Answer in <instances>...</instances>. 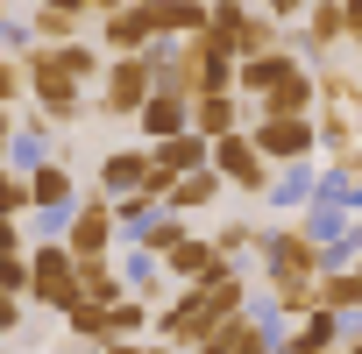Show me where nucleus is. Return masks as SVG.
Segmentation results:
<instances>
[{"mask_svg": "<svg viewBox=\"0 0 362 354\" xmlns=\"http://www.w3.org/2000/svg\"><path fill=\"white\" fill-rule=\"evenodd\" d=\"M149 92H156L149 50H142V57H107V71H100V114H107V121H135V114L149 106Z\"/></svg>", "mask_w": 362, "mask_h": 354, "instance_id": "1", "label": "nucleus"}, {"mask_svg": "<svg viewBox=\"0 0 362 354\" xmlns=\"http://www.w3.org/2000/svg\"><path fill=\"white\" fill-rule=\"evenodd\" d=\"M78 298H86V283H78V255H71L64 241H50V248H29V305L71 312Z\"/></svg>", "mask_w": 362, "mask_h": 354, "instance_id": "2", "label": "nucleus"}, {"mask_svg": "<svg viewBox=\"0 0 362 354\" xmlns=\"http://www.w3.org/2000/svg\"><path fill=\"white\" fill-rule=\"evenodd\" d=\"M29 92H36V114H43V121H57V128H64V121H78V106H86V85L64 71V57H57V50H36V57H29Z\"/></svg>", "mask_w": 362, "mask_h": 354, "instance_id": "3", "label": "nucleus"}, {"mask_svg": "<svg viewBox=\"0 0 362 354\" xmlns=\"http://www.w3.org/2000/svg\"><path fill=\"white\" fill-rule=\"evenodd\" d=\"M214 170H221V185H235V192H263V199H270V185H277V177H270L277 163L256 149V135H249V128L214 142Z\"/></svg>", "mask_w": 362, "mask_h": 354, "instance_id": "4", "label": "nucleus"}, {"mask_svg": "<svg viewBox=\"0 0 362 354\" xmlns=\"http://www.w3.org/2000/svg\"><path fill=\"white\" fill-rule=\"evenodd\" d=\"M249 135H256V149H263L270 163H305V156L320 149L313 114H256V121H249Z\"/></svg>", "mask_w": 362, "mask_h": 354, "instance_id": "5", "label": "nucleus"}, {"mask_svg": "<svg viewBox=\"0 0 362 354\" xmlns=\"http://www.w3.org/2000/svg\"><path fill=\"white\" fill-rule=\"evenodd\" d=\"M114 206L107 199H86V206H71V220H64V248L78 255V262H107V248H114Z\"/></svg>", "mask_w": 362, "mask_h": 354, "instance_id": "6", "label": "nucleus"}, {"mask_svg": "<svg viewBox=\"0 0 362 354\" xmlns=\"http://www.w3.org/2000/svg\"><path fill=\"white\" fill-rule=\"evenodd\" d=\"M256 248H263V269H270V276H327V255H320V241H313L305 227L263 234Z\"/></svg>", "mask_w": 362, "mask_h": 354, "instance_id": "7", "label": "nucleus"}, {"mask_svg": "<svg viewBox=\"0 0 362 354\" xmlns=\"http://www.w3.org/2000/svg\"><path fill=\"white\" fill-rule=\"evenodd\" d=\"M298 71H313V64H298V50H263V57H242L235 64V92L242 99H263V92H277Z\"/></svg>", "mask_w": 362, "mask_h": 354, "instance_id": "8", "label": "nucleus"}, {"mask_svg": "<svg viewBox=\"0 0 362 354\" xmlns=\"http://www.w3.org/2000/svg\"><path fill=\"white\" fill-rule=\"evenodd\" d=\"M100 43H107V57H142V50H156L149 8H114V15H100Z\"/></svg>", "mask_w": 362, "mask_h": 354, "instance_id": "9", "label": "nucleus"}, {"mask_svg": "<svg viewBox=\"0 0 362 354\" xmlns=\"http://www.w3.org/2000/svg\"><path fill=\"white\" fill-rule=\"evenodd\" d=\"M149 22H156V43H192L214 22V0H149Z\"/></svg>", "mask_w": 362, "mask_h": 354, "instance_id": "10", "label": "nucleus"}, {"mask_svg": "<svg viewBox=\"0 0 362 354\" xmlns=\"http://www.w3.org/2000/svg\"><path fill=\"white\" fill-rule=\"evenodd\" d=\"M135 121H142V135H149V149H156V142H170V135H192V99L170 92V85H156Z\"/></svg>", "mask_w": 362, "mask_h": 354, "instance_id": "11", "label": "nucleus"}, {"mask_svg": "<svg viewBox=\"0 0 362 354\" xmlns=\"http://www.w3.org/2000/svg\"><path fill=\"white\" fill-rule=\"evenodd\" d=\"M256 114L242 106V92H206V99H192V135H206V142H221V135H242Z\"/></svg>", "mask_w": 362, "mask_h": 354, "instance_id": "12", "label": "nucleus"}, {"mask_svg": "<svg viewBox=\"0 0 362 354\" xmlns=\"http://www.w3.org/2000/svg\"><path fill=\"white\" fill-rule=\"evenodd\" d=\"M228 269V255L214 248V241H199V234H185L170 255H163V276H177V283H206V276H221Z\"/></svg>", "mask_w": 362, "mask_h": 354, "instance_id": "13", "label": "nucleus"}, {"mask_svg": "<svg viewBox=\"0 0 362 354\" xmlns=\"http://www.w3.org/2000/svg\"><path fill=\"white\" fill-rule=\"evenodd\" d=\"M29 29H36V43H43V50H57V43H78V29H86V8H78V0H36Z\"/></svg>", "mask_w": 362, "mask_h": 354, "instance_id": "14", "label": "nucleus"}, {"mask_svg": "<svg viewBox=\"0 0 362 354\" xmlns=\"http://www.w3.org/2000/svg\"><path fill=\"white\" fill-rule=\"evenodd\" d=\"M192 354H270V326H263L256 312H242V319H228L214 340H199Z\"/></svg>", "mask_w": 362, "mask_h": 354, "instance_id": "15", "label": "nucleus"}, {"mask_svg": "<svg viewBox=\"0 0 362 354\" xmlns=\"http://www.w3.org/2000/svg\"><path fill=\"white\" fill-rule=\"evenodd\" d=\"M149 163L170 170V177H192V170H214V142L206 135H170V142L149 149Z\"/></svg>", "mask_w": 362, "mask_h": 354, "instance_id": "16", "label": "nucleus"}, {"mask_svg": "<svg viewBox=\"0 0 362 354\" xmlns=\"http://www.w3.org/2000/svg\"><path fill=\"white\" fill-rule=\"evenodd\" d=\"M142 177H149V149H114V156H100V199L142 192Z\"/></svg>", "mask_w": 362, "mask_h": 354, "instance_id": "17", "label": "nucleus"}, {"mask_svg": "<svg viewBox=\"0 0 362 354\" xmlns=\"http://www.w3.org/2000/svg\"><path fill=\"white\" fill-rule=\"evenodd\" d=\"M29 199H36V213H64V206H71V170H64L57 156L29 163Z\"/></svg>", "mask_w": 362, "mask_h": 354, "instance_id": "18", "label": "nucleus"}, {"mask_svg": "<svg viewBox=\"0 0 362 354\" xmlns=\"http://www.w3.org/2000/svg\"><path fill=\"white\" fill-rule=\"evenodd\" d=\"M270 312H284V319L320 312V276H270Z\"/></svg>", "mask_w": 362, "mask_h": 354, "instance_id": "19", "label": "nucleus"}, {"mask_svg": "<svg viewBox=\"0 0 362 354\" xmlns=\"http://www.w3.org/2000/svg\"><path fill=\"white\" fill-rule=\"evenodd\" d=\"M327 43H348V8L341 0H313L305 8V50H327Z\"/></svg>", "mask_w": 362, "mask_h": 354, "instance_id": "20", "label": "nucleus"}, {"mask_svg": "<svg viewBox=\"0 0 362 354\" xmlns=\"http://www.w3.org/2000/svg\"><path fill=\"white\" fill-rule=\"evenodd\" d=\"M221 192H228L221 170H192V177H177V185H170V213H206Z\"/></svg>", "mask_w": 362, "mask_h": 354, "instance_id": "21", "label": "nucleus"}, {"mask_svg": "<svg viewBox=\"0 0 362 354\" xmlns=\"http://www.w3.org/2000/svg\"><path fill=\"white\" fill-rule=\"evenodd\" d=\"M177 241H185V213H156V220H149V227L135 234V248H142V255H149L156 269H163V255H170Z\"/></svg>", "mask_w": 362, "mask_h": 354, "instance_id": "22", "label": "nucleus"}, {"mask_svg": "<svg viewBox=\"0 0 362 354\" xmlns=\"http://www.w3.org/2000/svg\"><path fill=\"white\" fill-rule=\"evenodd\" d=\"M64 326H71L78 340H100V347H107V340H114V305H100V298H78V305L64 312Z\"/></svg>", "mask_w": 362, "mask_h": 354, "instance_id": "23", "label": "nucleus"}, {"mask_svg": "<svg viewBox=\"0 0 362 354\" xmlns=\"http://www.w3.org/2000/svg\"><path fill=\"white\" fill-rule=\"evenodd\" d=\"M78 283H86V298H100V305H121V298H128V276H121L114 262H78Z\"/></svg>", "mask_w": 362, "mask_h": 354, "instance_id": "24", "label": "nucleus"}, {"mask_svg": "<svg viewBox=\"0 0 362 354\" xmlns=\"http://www.w3.org/2000/svg\"><path fill=\"white\" fill-rule=\"evenodd\" d=\"M284 347H341V312H327V305H320V312H305V319H298V333H291Z\"/></svg>", "mask_w": 362, "mask_h": 354, "instance_id": "25", "label": "nucleus"}, {"mask_svg": "<svg viewBox=\"0 0 362 354\" xmlns=\"http://www.w3.org/2000/svg\"><path fill=\"white\" fill-rule=\"evenodd\" d=\"M320 305L327 312H362V276L355 269H327L320 276Z\"/></svg>", "mask_w": 362, "mask_h": 354, "instance_id": "26", "label": "nucleus"}, {"mask_svg": "<svg viewBox=\"0 0 362 354\" xmlns=\"http://www.w3.org/2000/svg\"><path fill=\"white\" fill-rule=\"evenodd\" d=\"M0 213H8V220L36 213V199H29V170H8V163H0Z\"/></svg>", "mask_w": 362, "mask_h": 354, "instance_id": "27", "label": "nucleus"}, {"mask_svg": "<svg viewBox=\"0 0 362 354\" xmlns=\"http://www.w3.org/2000/svg\"><path fill=\"white\" fill-rule=\"evenodd\" d=\"M149 319H156V305L128 291V298L114 305V340H142V326H149Z\"/></svg>", "mask_w": 362, "mask_h": 354, "instance_id": "28", "label": "nucleus"}, {"mask_svg": "<svg viewBox=\"0 0 362 354\" xmlns=\"http://www.w3.org/2000/svg\"><path fill=\"white\" fill-rule=\"evenodd\" d=\"M256 241H263V234H256V227H242V220H228V227H221V234H214V248H221V255H228V262H235V255H249V248H256Z\"/></svg>", "mask_w": 362, "mask_h": 354, "instance_id": "29", "label": "nucleus"}, {"mask_svg": "<svg viewBox=\"0 0 362 354\" xmlns=\"http://www.w3.org/2000/svg\"><path fill=\"white\" fill-rule=\"evenodd\" d=\"M0 298H29V255H0Z\"/></svg>", "mask_w": 362, "mask_h": 354, "instance_id": "30", "label": "nucleus"}, {"mask_svg": "<svg viewBox=\"0 0 362 354\" xmlns=\"http://www.w3.org/2000/svg\"><path fill=\"white\" fill-rule=\"evenodd\" d=\"M313 192H320V185H313L305 170H291V177H277V185H270V199H277V206H305Z\"/></svg>", "mask_w": 362, "mask_h": 354, "instance_id": "31", "label": "nucleus"}, {"mask_svg": "<svg viewBox=\"0 0 362 354\" xmlns=\"http://www.w3.org/2000/svg\"><path fill=\"white\" fill-rule=\"evenodd\" d=\"M22 85H29V64H15L8 50H0V106H15V99H22Z\"/></svg>", "mask_w": 362, "mask_h": 354, "instance_id": "32", "label": "nucleus"}, {"mask_svg": "<svg viewBox=\"0 0 362 354\" xmlns=\"http://www.w3.org/2000/svg\"><path fill=\"white\" fill-rule=\"evenodd\" d=\"M15 326H22V298H0V340H8Z\"/></svg>", "mask_w": 362, "mask_h": 354, "instance_id": "33", "label": "nucleus"}, {"mask_svg": "<svg viewBox=\"0 0 362 354\" xmlns=\"http://www.w3.org/2000/svg\"><path fill=\"white\" fill-rule=\"evenodd\" d=\"M0 255H22V234H15V220L0 213Z\"/></svg>", "mask_w": 362, "mask_h": 354, "instance_id": "34", "label": "nucleus"}, {"mask_svg": "<svg viewBox=\"0 0 362 354\" xmlns=\"http://www.w3.org/2000/svg\"><path fill=\"white\" fill-rule=\"evenodd\" d=\"M8 149H15V114L0 106V163H8Z\"/></svg>", "mask_w": 362, "mask_h": 354, "instance_id": "35", "label": "nucleus"}, {"mask_svg": "<svg viewBox=\"0 0 362 354\" xmlns=\"http://www.w3.org/2000/svg\"><path fill=\"white\" fill-rule=\"evenodd\" d=\"M348 8V43H362V0H341Z\"/></svg>", "mask_w": 362, "mask_h": 354, "instance_id": "36", "label": "nucleus"}, {"mask_svg": "<svg viewBox=\"0 0 362 354\" xmlns=\"http://www.w3.org/2000/svg\"><path fill=\"white\" fill-rule=\"evenodd\" d=\"M100 354H149V347H142V340H107Z\"/></svg>", "mask_w": 362, "mask_h": 354, "instance_id": "37", "label": "nucleus"}, {"mask_svg": "<svg viewBox=\"0 0 362 354\" xmlns=\"http://www.w3.org/2000/svg\"><path fill=\"white\" fill-rule=\"evenodd\" d=\"M263 8H270V15L284 22V15H298V0H263Z\"/></svg>", "mask_w": 362, "mask_h": 354, "instance_id": "38", "label": "nucleus"}, {"mask_svg": "<svg viewBox=\"0 0 362 354\" xmlns=\"http://www.w3.org/2000/svg\"><path fill=\"white\" fill-rule=\"evenodd\" d=\"M78 8H100V15H114V8H128V0H78Z\"/></svg>", "mask_w": 362, "mask_h": 354, "instance_id": "39", "label": "nucleus"}, {"mask_svg": "<svg viewBox=\"0 0 362 354\" xmlns=\"http://www.w3.org/2000/svg\"><path fill=\"white\" fill-rule=\"evenodd\" d=\"M341 354H362V333H355V340H348V347H341Z\"/></svg>", "mask_w": 362, "mask_h": 354, "instance_id": "40", "label": "nucleus"}, {"mask_svg": "<svg viewBox=\"0 0 362 354\" xmlns=\"http://www.w3.org/2000/svg\"><path fill=\"white\" fill-rule=\"evenodd\" d=\"M149 354H177V347H163V340H149Z\"/></svg>", "mask_w": 362, "mask_h": 354, "instance_id": "41", "label": "nucleus"}, {"mask_svg": "<svg viewBox=\"0 0 362 354\" xmlns=\"http://www.w3.org/2000/svg\"><path fill=\"white\" fill-rule=\"evenodd\" d=\"M128 8H149V0H128Z\"/></svg>", "mask_w": 362, "mask_h": 354, "instance_id": "42", "label": "nucleus"}, {"mask_svg": "<svg viewBox=\"0 0 362 354\" xmlns=\"http://www.w3.org/2000/svg\"><path fill=\"white\" fill-rule=\"evenodd\" d=\"M355 276H362V262H355Z\"/></svg>", "mask_w": 362, "mask_h": 354, "instance_id": "43", "label": "nucleus"}]
</instances>
